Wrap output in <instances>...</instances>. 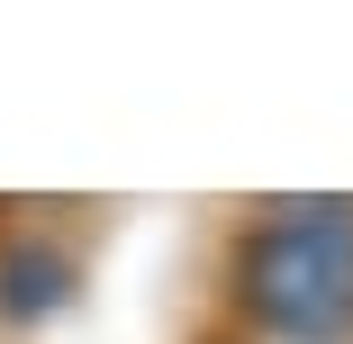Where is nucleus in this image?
<instances>
[{
  "label": "nucleus",
  "mask_w": 353,
  "mask_h": 344,
  "mask_svg": "<svg viewBox=\"0 0 353 344\" xmlns=\"http://www.w3.org/2000/svg\"><path fill=\"white\" fill-rule=\"evenodd\" d=\"M236 299L272 344H353V209H281L236 245Z\"/></svg>",
  "instance_id": "nucleus-1"
},
{
  "label": "nucleus",
  "mask_w": 353,
  "mask_h": 344,
  "mask_svg": "<svg viewBox=\"0 0 353 344\" xmlns=\"http://www.w3.org/2000/svg\"><path fill=\"white\" fill-rule=\"evenodd\" d=\"M63 299H73V263H63L54 245H10L0 254V317H54Z\"/></svg>",
  "instance_id": "nucleus-2"
}]
</instances>
